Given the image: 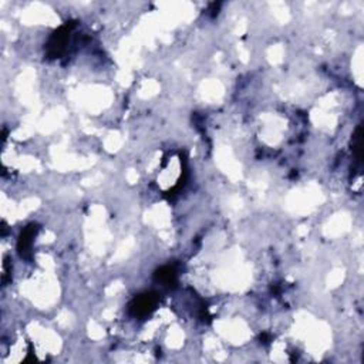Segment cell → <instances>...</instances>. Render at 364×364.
Instances as JSON below:
<instances>
[{
  "label": "cell",
  "instance_id": "obj_1",
  "mask_svg": "<svg viewBox=\"0 0 364 364\" xmlns=\"http://www.w3.org/2000/svg\"><path fill=\"white\" fill-rule=\"evenodd\" d=\"M157 299L154 297V294H142L140 297H137L133 303H131V312L134 316H145L148 314L155 306Z\"/></svg>",
  "mask_w": 364,
  "mask_h": 364
},
{
  "label": "cell",
  "instance_id": "obj_2",
  "mask_svg": "<svg viewBox=\"0 0 364 364\" xmlns=\"http://www.w3.org/2000/svg\"><path fill=\"white\" fill-rule=\"evenodd\" d=\"M157 276H158V279H160L164 285H171V283H174V281H175V270H174L173 268H169V266H165V268L158 270Z\"/></svg>",
  "mask_w": 364,
  "mask_h": 364
}]
</instances>
